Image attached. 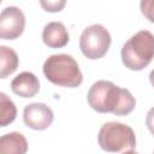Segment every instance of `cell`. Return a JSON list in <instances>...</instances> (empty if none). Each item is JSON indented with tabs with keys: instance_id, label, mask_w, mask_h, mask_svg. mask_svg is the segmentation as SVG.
I'll return each instance as SVG.
<instances>
[{
	"instance_id": "8",
	"label": "cell",
	"mask_w": 154,
	"mask_h": 154,
	"mask_svg": "<svg viewBox=\"0 0 154 154\" xmlns=\"http://www.w3.org/2000/svg\"><path fill=\"white\" fill-rule=\"evenodd\" d=\"M11 89L22 97H32L40 90V82L32 72L24 71L12 79Z\"/></svg>"
},
{
	"instance_id": "2",
	"label": "cell",
	"mask_w": 154,
	"mask_h": 154,
	"mask_svg": "<svg viewBox=\"0 0 154 154\" xmlns=\"http://www.w3.org/2000/svg\"><path fill=\"white\" fill-rule=\"evenodd\" d=\"M46 78L55 85L76 88L83 82V75L77 61L69 54H53L43 64Z\"/></svg>"
},
{
	"instance_id": "6",
	"label": "cell",
	"mask_w": 154,
	"mask_h": 154,
	"mask_svg": "<svg viewBox=\"0 0 154 154\" xmlns=\"http://www.w3.org/2000/svg\"><path fill=\"white\" fill-rule=\"evenodd\" d=\"M25 26V17L22 10L10 6L0 14V37L2 40H14L22 35Z\"/></svg>"
},
{
	"instance_id": "12",
	"label": "cell",
	"mask_w": 154,
	"mask_h": 154,
	"mask_svg": "<svg viewBox=\"0 0 154 154\" xmlns=\"http://www.w3.org/2000/svg\"><path fill=\"white\" fill-rule=\"evenodd\" d=\"M0 105H1V111H0V126H6L7 124L12 123L17 116V108L14 103L12 102L11 99L7 97L5 93L0 94Z\"/></svg>"
},
{
	"instance_id": "3",
	"label": "cell",
	"mask_w": 154,
	"mask_h": 154,
	"mask_svg": "<svg viewBox=\"0 0 154 154\" xmlns=\"http://www.w3.org/2000/svg\"><path fill=\"white\" fill-rule=\"evenodd\" d=\"M154 58V35L141 30L131 36L122 48V60L125 67L132 71L143 70Z\"/></svg>"
},
{
	"instance_id": "1",
	"label": "cell",
	"mask_w": 154,
	"mask_h": 154,
	"mask_svg": "<svg viewBox=\"0 0 154 154\" xmlns=\"http://www.w3.org/2000/svg\"><path fill=\"white\" fill-rule=\"evenodd\" d=\"M89 106L100 113H113L116 116H128L136 106L132 94L109 81L95 82L88 91Z\"/></svg>"
},
{
	"instance_id": "7",
	"label": "cell",
	"mask_w": 154,
	"mask_h": 154,
	"mask_svg": "<svg viewBox=\"0 0 154 154\" xmlns=\"http://www.w3.org/2000/svg\"><path fill=\"white\" fill-rule=\"evenodd\" d=\"M53 119L54 114L51 107L41 102L26 105L23 111V120L32 130H46L52 125Z\"/></svg>"
},
{
	"instance_id": "9",
	"label": "cell",
	"mask_w": 154,
	"mask_h": 154,
	"mask_svg": "<svg viewBox=\"0 0 154 154\" xmlns=\"http://www.w3.org/2000/svg\"><path fill=\"white\" fill-rule=\"evenodd\" d=\"M42 40L49 48H61L67 45L70 36L66 26L60 22H51L45 25Z\"/></svg>"
},
{
	"instance_id": "13",
	"label": "cell",
	"mask_w": 154,
	"mask_h": 154,
	"mask_svg": "<svg viewBox=\"0 0 154 154\" xmlns=\"http://www.w3.org/2000/svg\"><path fill=\"white\" fill-rule=\"evenodd\" d=\"M40 5L47 12H60L66 5V0H40Z\"/></svg>"
},
{
	"instance_id": "10",
	"label": "cell",
	"mask_w": 154,
	"mask_h": 154,
	"mask_svg": "<svg viewBox=\"0 0 154 154\" xmlns=\"http://www.w3.org/2000/svg\"><path fill=\"white\" fill-rule=\"evenodd\" d=\"M28 150L26 138L19 132H10L0 138V152L10 154H24Z\"/></svg>"
},
{
	"instance_id": "14",
	"label": "cell",
	"mask_w": 154,
	"mask_h": 154,
	"mask_svg": "<svg viewBox=\"0 0 154 154\" xmlns=\"http://www.w3.org/2000/svg\"><path fill=\"white\" fill-rule=\"evenodd\" d=\"M140 8L142 14L152 23H154V0H141Z\"/></svg>"
},
{
	"instance_id": "11",
	"label": "cell",
	"mask_w": 154,
	"mask_h": 154,
	"mask_svg": "<svg viewBox=\"0 0 154 154\" xmlns=\"http://www.w3.org/2000/svg\"><path fill=\"white\" fill-rule=\"evenodd\" d=\"M18 55L17 53L6 46H0V76L6 78L8 75L13 73L18 67Z\"/></svg>"
},
{
	"instance_id": "4",
	"label": "cell",
	"mask_w": 154,
	"mask_h": 154,
	"mask_svg": "<svg viewBox=\"0 0 154 154\" xmlns=\"http://www.w3.org/2000/svg\"><path fill=\"white\" fill-rule=\"evenodd\" d=\"M97 142L106 152L134 153L136 150V137L134 130L129 125L118 122L103 124L99 131Z\"/></svg>"
},
{
	"instance_id": "15",
	"label": "cell",
	"mask_w": 154,
	"mask_h": 154,
	"mask_svg": "<svg viewBox=\"0 0 154 154\" xmlns=\"http://www.w3.org/2000/svg\"><path fill=\"white\" fill-rule=\"evenodd\" d=\"M146 124H147L148 130L152 132V135H154V107H152L148 111L147 117H146Z\"/></svg>"
},
{
	"instance_id": "5",
	"label": "cell",
	"mask_w": 154,
	"mask_h": 154,
	"mask_svg": "<svg viewBox=\"0 0 154 154\" xmlns=\"http://www.w3.org/2000/svg\"><path fill=\"white\" fill-rule=\"evenodd\" d=\"M111 46V35L107 29L100 24L87 26L79 38V48L88 59L102 58Z\"/></svg>"
},
{
	"instance_id": "16",
	"label": "cell",
	"mask_w": 154,
	"mask_h": 154,
	"mask_svg": "<svg viewBox=\"0 0 154 154\" xmlns=\"http://www.w3.org/2000/svg\"><path fill=\"white\" fill-rule=\"evenodd\" d=\"M149 81H150L152 85L154 87V70H152V71H150V73H149Z\"/></svg>"
}]
</instances>
